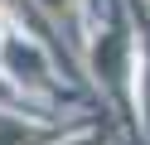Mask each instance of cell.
I'll return each mask as SVG.
<instances>
[{
	"mask_svg": "<svg viewBox=\"0 0 150 145\" xmlns=\"http://www.w3.org/2000/svg\"><path fill=\"white\" fill-rule=\"evenodd\" d=\"M73 145H97V140H73Z\"/></svg>",
	"mask_w": 150,
	"mask_h": 145,
	"instance_id": "277c9868",
	"label": "cell"
},
{
	"mask_svg": "<svg viewBox=\"0 0 150 145\" xmlns=\"http://www.w3.org/2000/svg\"><path fill=\"white\" fill-rule=\"evenodd\" d=\"M44 5H49V10H53V15H63V10H68V5H73V0H44Z\"/></svg>",
	"mask_w": 150,
	"mask_h": 145,
	"instance_id": "3957f363",
	"label": "cell"
},
{
	"mask_svg": "<svg viewBox=\"0 0 150 145\" xmlns=\"http://www.w3.org/2000/svg\"><path fill=\"white\" fill-rule=\"evenodd\" d=\"M92 63H97V73L107 77V82H116L121 77V34H107L97 44V53H92Z\"/></svg>",
	"mask_w": 150,
	"mask_h": 145,
	"instance_id": "6da1fadb",
	"label": "cell"
},
{
	"mask_svg": "<svg viewBox=\"0 0 150 145\" xmlns=\"http://www.w3.org/2000/svg\"><path fill=\"white\" fill-rule=\"evenodd\" d=\"M29 140H34V131H29V126L10 121V116L0 111V145H29Z\"/></svg>",
	"mask_w": 150,
	"mask_h": 145,
	"instance_id": "7a4b0ae2",
	"label": "cell"
}]
</instances>
